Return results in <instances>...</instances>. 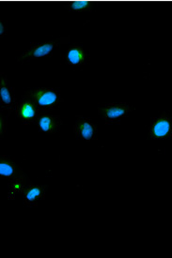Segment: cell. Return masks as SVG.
Segmentation results:
<instances>
[{
  "instance_id": "1",
  "label": "cell",
  "mask_w": 172,
  "mask_h": 258,
  "mask_svg": "<svg viewBox=\"0 0 172 258\" xmlns=\"http://www.w3.org/2000/svg\"><path fill=\"white\" fill-rule=\"evenodd\" d=\"M25 94L34 102L41 113H47L55 110L62 102L61 91L54 88H39L27 90Z\"/></svg>"
},
{
  "instance_id": "7",
  "label": "cell",
  "mask_w": 172,
  "mask_h": 258,
  "mask_svg": "<svg viewBox=\"0 0 172 258\" xmlns=\"http://www.w3.org/2000/svg\"><path fill=\"white\" fill-rule=\"evenodd\" d=\"M62 59L68 66L74 68H80L90 62V51L79 45H72L66 50Z\"/></svg>"
},
{
  "instance_id": "12",
  "label": "cell",
  "mask_w": 172,
  "mask_h": 258,
  "mask_svg": "<svg viewBox=\"0 0 172 258\" xmlns=\"http://www.w3.org/2000/svg\"><path fill=\"white\" fill-rule=\"evenodd\" d=\"M28 177L26 176L20 177L16 180H14L12 182H10V190H9V197L11 199H13L14 197H15L16 195H19L22 194L23 190L25 189L27 182H28Z\"/></svg>"
},
{
  "instance_id": "8",
  "label": "cell",
  "mask_w": 172,
  "mask_h": 258,
  "mask_svg": "<svg viewBox=\"0 0 172 258\" xmlns=\"http://www.w3.org/2000/svg\"><path fill=\"white\" fill-rule=\"evenodd\" d=\"M23 170L19 167L14 159L8 155H0V178L12 182L24 177Z\"/></svg>"
},
{
  "instance_id": "3",
  "label": "cell",
  "mask_w": 172,
  "mask_h": 258,
  "mask_svg": "<svg viewBox=\"0 0 172 258\" xmlns=\"http://www.w3.org/2000/svg\"><path fill=\"white\" fill-rule=\"evenodd\" d=\"M134 107L127 102L121 103H100L98 105V116L106 124L121 123L123 118L128 116Z\"/></svg>"
},
{
  "instance_id": "13",
  "label": "cell",
  "mask_w": 172,
  "mask_h": 258,
  "mask_svg": "<svg viewBox=\"0 0 172 258\" xmlns=\"http://www.w3.org/2000/svg\"><path fill=\"white\" fill-rule=\"evenodd\" d=\"M7 131V120L0 113V139H2Z\"/></svg>"
},
{
  "instance_id": "2",
  "label": "cell",
  "mask_w": 172,
  "mask_h": 258,
  "mask_svg": "<svg viewBox=\"0 0 172 258\" xmlns=\"http://www.w3.org/2000/svg\"><path fill=\"white\" fill-rule=\"evenodd\" d=\"M69 37H62L54 41H44V42H34L30 45L28 50H26L20 56L17 58V62L26 63V62L45 57L53 52L55 48L62 44H66L69 42Z\"/></svg>"
},
{
  "instance_id": "6",
  "label": "cell",
  "mask_w": 172,
  "mask_h": 258,
  "mask_svg": "<svg viewBox=\"0 0 172 258\" xmlns=\"http://www.w3.org/2000/svg\"><path fill=\"white\" fill-rule=\"evenodd\" d=\"M16 98L14 94V89L11 86L10 81L5 74L0 76V104L1 109L7 112V116L12 115L16 105Z\"/></svg>"
},
{
  "instance_id": "14",
  "label": "cell",
  "mask_w": 172,
  "mask_h": 258,
  "mask_svg": "<svg viewBox=\"0 0 172 258\" xmlns=\"http://www.w3.org/2000/svg\"><path fill=\"white\" fill-rule=\"evenodd\" d=\"M7 25L6 22L0 19V40L4 38V36L7 34Z\"/></svg>"
},
{
  "instance_id": "11",
  "label": "cell",
  "mask_w": 172,
  "mask_h": 258,
  "mask_svg": "<svg viewBox=\"0 0 172 258\" xmlns=\"http://www.w3.org/2000/svg\"><path fill=\"white\" fill-rule=\"evenodd\" d=\"M46 188L47 186L38 185L28 179L27 185L22 192L26 205L28 207H37L39 202L44 199Z\"/></svg>"
},
{
  "instance_id": "4",
  "label": "cell",
  "mask_w": 172,
  "mask_h": 258,
  "mask_svg": "<svg viewBox=\"0 0 172 258\" xmlns=\"http://www.w3.org/2000/svg\"><path fill=\"white\" fill-rule=\"evenodd\" d=\"M172 137L171 117L167 113L152 117L149 126V138L153 141H162Z\"/></svg>"
},
{
  "instance_id": "9",
  "label": "cell",
  "mask_w": 172,
  "mask_h": 258,
  "mask_svg": "<svg viewBox=\"0 0 172 258\" xmlns=\"http://www.w3.org/2000/svg\"><path fill=\"white\" fill-rule=\"evenodd\" d=\"M74 134L79 140L92 141L97 138V128L90 118L77 116L74 125Z\"/></svg>"
},
{
  "instance_id": "5",
  "label": "cell",
  "mask_w": 172,
  "mask_h": 258,
  "mask_svg": "<svg viewBox=\"0 0 172 258\" xmlns=\"http://www.w3.org/2000/svg\"><path fill=\"white\" fill-rule=\"evenodd\" d=\"M16 116L22 120V123L25 125L35 124L38 116H40L41 112L36 106L34 102L28 97L24 94L19 101L16 102L14 109Z\"/></svg>"
},
{
  "instance_id": "10",
  "label": "cell",
  "mask_w": 172,
  "mask_h": 258,
  "mask_svg": "<svg viewBox=\"0 0 172 258\" xmlns=\"http://www.w3.org/2000/svg\"><path fill=\"white\" fill-rule=\"evenodd\" d=\"M35 124L42 133L55 135L61 130L63 124V118L50 113H41Z\"/></svg>"
}]
</instances>
